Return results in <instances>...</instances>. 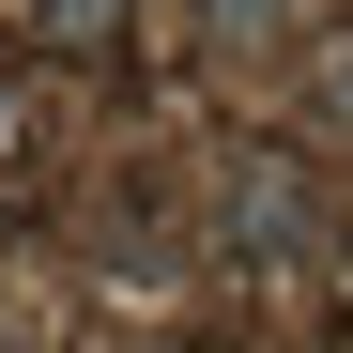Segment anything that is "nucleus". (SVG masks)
<instances>
[{
    "label": "nucleus",
    "instance_id": "7ed1b4c3",
    "mask_svg": "<svg viewBox=\"0 0 353 353\" xmlns=\"http://www.w3.org/2000/svg\"><path fill=\"white\" fill-rule=\"evenodd\" d=\"M323 92H338V108H353V62H338V77H323Z\"/></svg>",
    "mask_w": 353,
    "mask_h": 353
},
{
    "label": "nucleus",
    "instance_id": "f257e3e1",
    "mask_svg": "<svg viewBox=\"0 0 353 353\" xmlns=\"http://www.w3.org/2000/svg\"><path fill=\"white\" fill-rule=\"evenodd\" d=\"M246 246H261V261H307V246H323V215H307L292 169H246Z\"/></svg>",
    "mask_w": 353,
    "mask_h": 353
},
{
    "label": "nucleus",
    "instance_id": "f03ea898",
    "mask_svg": "<svg viewBox=\"0 0 353 353\" xmlns=\"http://www.w3.org/2000/svg\"><path fill=\"white\" fill-rule=\"evenodd\" d=\"M200 16H215V46H246V31L276 16V0H200Z\"/></svg>",
    "mask_w": 353,
    "mask_h": 353
}]
</instances>
